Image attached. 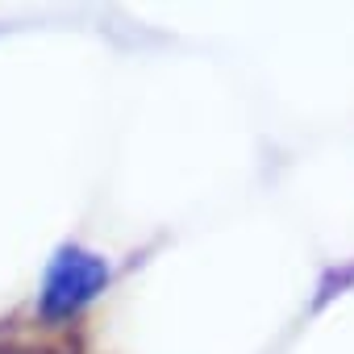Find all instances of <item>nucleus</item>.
<instances>
[{
  "label": "nucleus",
  "mask_w": 354,
  "mask_h": 354,
  "mask_svg": "<svg viewBox=\"0 0 354 354\" xmlns=\"http://www.w3.org/2000/svg\"><path fill=\"white\" fill-rule=\"evenodd\" d=\"M113 271L100 254L84 250V246H63L46 275H42V292H38V317L59 325V321H71L80 317L104 288H109Z\"/></svg>",
  "instance_id": "f257e3e1"
}]
</instances>
